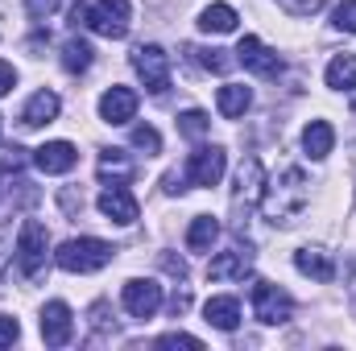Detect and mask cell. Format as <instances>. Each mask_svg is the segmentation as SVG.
I'll return each mask as SVG.
<instances>
[{
	"label": "cell",
	"instance_id": "cell-25",
	"mask_svg": "<svg viewBox=\"0 0 356 351\" xmlns=\"http://www.w3.org/2000/svg\"><path fill=\"white\" fill-rule=\"evenodd\" d=\"M91 58H95V50H91L83 37H67V46H63V67H67L71 75H83L91 67Z\"/></svg>",
	"mask_w": 356,
	"mask_h": 351
},
{
	"label": "cell",
	"instance_id": "cell-20",
	"mask_svg": "<svg viewBox=\"0 0 356 351\" xmlns=\"http://www.w3.org/2000/svg\"><path fill=\"white\" fill-rule=\"evenodd\" d=\"M216 240H220V219H211V215H195L191 228H186V248H191V252H211Z\"/></svg>",
	"mask_w": 356,
	"mask_h": 351
},
{
	"label": "cell",
	"instance_id": "cell-8",
	"mask_svg": "<svg viewBox=\"0 0 356 351\" xmlns=\"http://www.w3.org/2000/svg\"><path fill=\"white\" fill-rule=\"evenodd\" d=\"M120 302H124V310L133 318H154L162 310V285L154 277H133V281H124Z\"/></svg>",
	"mask_w": 356,
	"mask_h": 351
},
{
	"label": "cell",
	"instance_id": "cell-35",
	"mask_svg": "<svg viewBox=\"0 0 356 351\" xmlns=\"http://www.w3.org/2000/svg\"><path fill=\"white\" fill-rule=\"evenodd\" d=\"M162 190H166V194H182V190H186V174L170 170V174L162 178Z\"/></svg>",
	"mask_w": 356,
	"mask_h": 351
},
{
	"label": "cell",
	"instance_id": "cell-10",
	"mask_svg": "<svg viewBox=\"0 0 356 351\" xmlns=\"http://www.w3.org/2000/svg\"><path fill=\"white\" fill-rule=\"evenodd\" d=\"M95 207L104 211V219H112V223H120V228L137 223V215H141L137 194H133L124 182H120V186H104V190H99V198H95Z\"/></svg>",
	"mask_w": 356,
	"mask_h": 351
},
{
	"label": "cell",
	"instance_id": "cell-30",
	"mask_svg": "<svg viewBox=\"0 0 356 351\" xmlns=\"http://www.w3.org/2000/svg\"><path fill=\"white\" fill-rule=\"evenodd\" d=\"M332 25H336L340 33H356V0H344V4L332 12Z\"/></svg>",
	"mask_w": 356,
	"mask_h": 351
},
{
	"label": "cell",
	"instance_id": "cell-3",
	"mask_svg": "<svg viewBox=\"0 0 356 351\" xmlns=\"http://www.w3.org/2000/svg\"><path fill=\"white\" fill-rule=\"evenodd\" d=\"M112 257H116V248L104 244V240H95V236L67 240V244H58V252H54L58 268H67V273H95V268H104Z\"/></svg>",
	"mask_w": 356,
	"mask_h": 351
},
{
	"label": "cell",
	"instance_id": "cell-12",
	"mask_svg": "<svg viewBox=\"0 0 356 351\" xmlns=\"http://www.w3.org/2000/svg\"><path fill=\"white\" fill-rule=\"evenodd\" d=\"M253 273V252L249 248H228L207 264V281H245Z\"/></svg>",
	"mask_w": 356,
	"mask_h": 351
},
{
	"label": "cell",
	"instance_id": "cell-26",
	"mask_svg": "<svg viewBox=\"0 0 356 351\" xmlns=\"http://www.w3.org/2000/svg\"><path fill=\"white\" fill-rule=\"evenodd\" d=\"M186 54H191V58H195L203 71H216V75H224V71L236 62V58H224V50H203V46H191Z\"/></svg>",
	"mask_w": 356,
	"mask_h": 351
},
{
	"label": "cell",
	"instance_id": "cell-34",
	"mask_svg": "<svg viewBox=\"0 0 356 351\" xmlns=\"http://www.w3.org/2000/svg\"><path fill=\"white\" fill-rule=\"evenodd\" d=\"M25 8H29V17H33V21H46V17L58 8V0H25Z\"/></svg>",
	"mask_w": 356,
	"mask_h": 351
},
{
	"label": "cell",
	"instance_id": "cell-5",
	"mask_svg": "<svg viewBox=\"0 0 356 351\" xmlns=\"http://www.w3.org/2000/svg\"><path fill=\"white\" fill-rule=\"evenodd\" d=\"M133 71L141 75V83L145 91H154V95H166L170 91V54L162 50V46H137L133 50Z\"/></svg>",
	"mask_w": 356,
	"mask_h": 351
},
{
	"label": "cell",
	"instance_id": "cell-15",
	"mask_svg": "<svg viewBox=\"0 0 356 351\" xmlns=\"http://www.w3.org/2000/svg\"><path fill=\"white\" fill-rule=\"evenodd\" d=\"M261 190H266V166L257 157H245L236 170V203L253 207V203H261Z\"/></svg>",
	"mask_w": 356,
	"mask_h": 351
},
{
	"label": "cell",
	"instance_id": "cell-4",
	"mask_svg": "<svg viewBox=\"0 0 356 351\" xmlns=\"http://www.w3.org/2000/svg\"><path fill=\"white\" fill-rule=\"evenodd\" d=\"M46 248H50V232H46V223L25 219L21 232H17V264H21L25 277H38V273L46 268Z\"/></svg>",
	"mask_w": 356,
	"mask_h": 351
},
{
	"label": "cell",
	"instance_id": "cell-14",
	"mask_svg": "<svg viewBox=\"0 0 356 351\" xmlns=\"http://www.w3.org/2000/svg\"><path fill=\"white\" fill-rule=\"evenodd\" d=\"M99 116L108 124H129L137 116V91L133 87H108L99 95Z\"/></svg>",
	"mask_w": 356,
	"mask_h": 351
},
{
	"label": "cell",
	"instance_id": "cell-16",
	"mask_svg": "<svg viewBox=\"0 0 356 351\" xmlns=\"http://www.w3.org/2000/svg\"><path fill=\"white\" fill-rule=\"evenodd\" d=\"M203 318H207L216 331H236V327H241V302H236L232 293L207 298V306H203Z\"/></svg>",
	"mask_w": 356,
	"mask_h": 351
},
{
	"label": "cell",
	"instance_id": "cell-19",
	"mask_svg": "<svg viewBox=\"0 0 356 351\" xmlns=\"http://www.w3.org/2000/svg\"><path fill=\"white\" fill-rule=\"evenodd\" d=\"M332 145H336V128H332L327 120H311L307 132H302V149H307V157H311V162H323V157L332 153Z\"/></svg>",
	"mask_w": 356,
	"mask_h": 351
},
{
	"label": "cell",
	"instance_id": "cell-27",
	"mask_svg": "<svg viewBox=\"0 0 356 351\" xmlns=\"http://www.w3.org/2000/svg\"><path fill=\"white\" fill-rule=\"evenodd\" d=\"M207 128H211V120H207V112H199V108H191V112H182V116H178V132H182V137H191V141H199Z\"/></svg>",
	"mask_w": 356,
	"mask_h": 351
},
{
	"label": "cell",
	"instance_id": "cell-13",
	"mask_svg": "<svg viewBox=\"0 0 356 351\" xmlns=\"http://www.w3.org/2000/svg\"><path fill=\"white\" fill-rule=\"evenodd\" d=\"M33 162H38L42 174H67V170H75L79 149H75L71 141H46V145L33 153Z\"/></svg>",
	"mask_w": 356,
	"mask_h": 351
},
{
	"label": "cell",
	"instance_id": "cell-18",
	"mask_svg": "<svg viewBox=\"0 0 356 351\" xmlns=\"http://www.w3.org/2000/svg\"><path fill=\"white\" fill-rule=\"evenodd\" d=\"M58 108H63V99H58L54 91H38V95L21 108V124H25V128H42V124H50V120L58 116Z\"/></svg>",
	"mask_w": 356,
	"mask_h": 351
},
{
	"label": "cell",
	"instance_id": "cell-6",
	"mask_svg": "<svg viewBox=\"0 0 356 351\" xmlns=\"http://www.w3.org/2000/svg\"><path fill=\"white\" fill-rule=\"evenodd\" d=\"M236 62H241L245 71L261 75V79H277V75L286 71L282 54H277V50H269L266 42H261V37H253V33H245V37H241V46H236Z\"/></svg>",
	"mask_w": 356,
	"mask_h": 351
},
{
	"label": "cell",
	"instance_id": "cell-28",
	"mask_svg": "<svg viewBox=\"0 0 356 351\" xmlns=\"http://www.w3.org/2000/svg\"><path fill=\"white\" fill-rule=\"evenodd\" d=\"M133 149H141L145 157H158V153H162L158 128H154V124H137V128H133Z\"/></svg>",
	"mask_w": 356,
	"mask_h": 351
},
{
	"label": "cell",
	"instance_id": "cell-11",
	"mask_svg": "<svg viewBox=\"0 0 356 351\" xmlns=\"http://www.w3.org/2000/svg\"><path fill=\"white\" fill-rule=\"evenodd\" d=\"M75 335V318H71V306L67 302H50L42 310V339L46 348H67Z\"/></svg>",
	"mask_w": 356,
	"mask_h": 351
},
{
	"label": "cell",
	"instance_id": "cell-24",
	"mask_svg": "<svg viewBox=\"0 0 356 351\" xmlns=\"http://www.w3.org/2000/svg\"><path fill=\"white\" fill-rule=\"evenodd\" d=\"M327 87L332 91H356V54H336L327 62Z\"/></svg>",
	"mask_w": 356,
	"mask_h": 351
},
{
	"label": "cell",
	"instance_id": "cell-23",
	"mask_svg": "<svg viewBox=\"0 0 356 351\" xmlns=\"http://www.w3.org/2000/svg\"><path fill=\"white\" fill-rule=\"evenodd\" d=\"M95 174L104 178L108 186H120V182H129V178H133V162H129V157H124L120 149H108V153L99 157Z\"/></svg>",
	"mask_w": 356,
	"mask_h": 351
},
{
	"label": "cell",
	"instance_id": "cell-21",
	"mask_svg": "<svg viewBox=\"0 0 356 351\" xmlns=\"http://www.w3.org/2000/svg\"><path fill=\"white\" fill-rule=\"evenodd\" d=\"M249 103H253V91L241 87V83H224L220 95H216V108H220V116H224V120L245 116V112H249Z\"/></svg>",
	"mask_w": 356,
	"mask_h": 351
},
{
	"label": "cell",
	"instance_id": "cell-7",
	"mask_svg": "<svg viewBox=\"0 0 356 351\" xmlns=\"http://www.w3.org/2000/svg\"><path fill=\"white\" fill-rule=\"evenodd\" d=\"M253 314H257L266 327H282V323H290L294 302H290L286 289H277V285H269V281H257V285H253Z\"/></svg>",
	"mask_w": 356,
	"mask_h": 351
},
{
	"label": "cell",
	"instance_id": "cell-22",
	"mask_svg": "<svg viewBox=\"0 0 356 351\" xmlns=\"http://www.w3.org/2000/svg\"><path fill=\"white\" fill-rule=\"evenodd\" d=\"M236 8L232 4H207L203 12H199V29L203 33H232L236 29Z\"/></svg>",
	"mask_w": 356,
	"mask_h": 351
},
{
	"label": "cell",
	"instance_id": "cell-31",
	"mask_svg": "<svg viewBox=\"0 0 356 351\" xmlns=\"http://www.w3.org/2000/svg\"><path fill=\"white\" fill-rule=\"evenodd\" d=\"M277 4H282L286 12H294V17H315L327 0H277Z\"/></svg>",
	"mask_w": 356,
	"mask_h": 351
},
{
	"label": "cell",
	"instance_id": "cell-37",
	"mask_svg": "<svg viewBox=\"0 0 356 351\" xmlns=\"http://www.w3.org/2000/svg\"><path fill=\"white\" fill-rule=\"evenodd\" d=\"M4 261H8V252H4V244H0V273H4Z\"/></svg>",
	"mask_w": 356,
	"mask_h": 351
},
{
	"label": "cell",
	"instance_id": "cell-17",
	"mask_svg": "<svg viewBox=\"0 0 356 351\" xmlns=\"http://www.w3.org/2000/svg\"><path fill=\"white\" fill-rule=\"evenodd\" d=\"M294 268H298L302 277H315V281H332V277H336V261H332V252L311 248V244L294 252Z\"/></svg>",
	"mask_w": 356,
	"mask_h": 351
},
{
	"label": "cell",
	"instance_id": "cell-32",
	"mask_svg": "<svg viewBox=\"0 0 356 351\" xmlns=\"http://www.w3.org/2000/svg\"><path fill=\"white\" fill-rule=\"evenodd\" d=\"M17 339H21V323L8 318V314H0V348H13Z\"/></svg>",
	"mask_w": 356,
	"mask_h": 351
},
{
	"label": "cell",
	"instance_id": "cell-2",
	"mask_svg": "<svg viewBox=\"0 0 356 351\" xmlns=\"http://www.w3.org/2000/svg\"><path fill=\"white\" fill-rule=\"evenodd\" d=\"M75 21H83L91 33H99L108 42H120L133 25V8H129V0H95L91 8L75 4Z\"/></svg>",
	"mask_w": 356,
	"mask_h": 351
},
{
	"label": "cell",
	"instance_id": "cell-1",
	"mask_svg": "<svg viewBox=\"0 0 356 351\" xmlns=\"http://www.w3.org/2000/svg\"><path fill=\"white\" fill-rule=\"evenodd\" d=\"M307 203H311V182H307V174H302L298 166H286L282 174L266 178V190H261V215H266L269 223H277V228L298 223L302 211H307Z\"/></svg>",
	"mask_w": 356,
	"mask_h": 351
},
{
	"label": "cell",
	"instance_id": "cell-33",
	"mask_svg": "<svg viewBox=\"0 0 356 351\" xmlns=\"http://www.w3.org/2000/svg\"><path fill=\"white\" fill-rule=\"evenodd\" d=\"M158 348H203V343H199V339H195V335H182V331H175V335H162V339H158Z\"/></svg>",
	"mask_w": 356,
	"mask_h": 351
},
{
	"label": "cell",
	"instance_id": "cell-9",
	"mask_svg": "<svg viewBox=\"0 0 356 351\" xmlns=\"http://www.w3.org/2000/svg\"><path fill=\"white\" fill-rule=\"evenodd\" d=\"M228 170V153L220 149V145H203V149H195L191 157H186V182H195V186H216L220 178Z\"/></svg>",
	"mask_w": 356,
	"mask_h": 351
},
{
	"label": "cell",
	"instance_id": "cell-29",
	"mask_svg": "<svg viewBox=\"0 0 356 351\" xmlns=\"http://www.w3.org/2000/svg\"><path fill=\"white\" fill-rule=\"evenodd\" d=\"M25 162H29V157H25V149H21V145H0V174H4V178L21 174V170H25Z\"/></svg>",
	"mask_w": 356,
	"mask_h": 351
},
{
	"label": "cell",
	"instance_id": "cell-36",
	"mask_svg": "<svg viewBox=\"0 0 356 351\" xmlns=\"http://www.w3.org/2000/svg\"><path fill=\"white\" fill-rule=\"evenodd\" d=\"M13 87H17V71H13V62H0V95H8Z\"/></svg>",
	"mask_w": 356,
	"mask_h": 351
}]
</instances>
